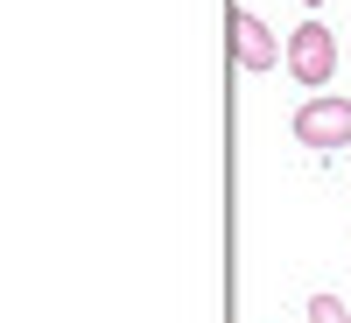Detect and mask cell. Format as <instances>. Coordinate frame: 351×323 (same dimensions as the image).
<instances>
[{"label": "cell", "instance_id": "5", "mask_svg": "<svg viewBox=\"0 0 351 323\" xmlns=\"http://www.w3.org/2000/svg\"><path fill=\"white\" fill-rule=\"evenodd\" d=\"M302 8H324V0H302Z\"/></svg>", "mask_w": 351, "mask_h": 323}, {"label": "cell", "instance_id": "3", "mask_svg": "<svg viewBox=\"0 0 351 323\" xmlns=\"http://www.w3.org/2000/svg\"><path fill=\"white\" fill-rule=\"evenodd\" d=\"M232 64L239 71H274V64H288V49L274 43V28L260 21V14H246V8H232Z\"/></svg>", "mask_w": 351, "mask_h": 323}, {"label": "cell", "instance_id": "2", "mask_svg": "<svg viewBox=\"0 0 351 323\" xmlns=\"http://www.w3.org/2000/svg\"><path fill=\"white\" fill-rule=\"evenodd\" d=\"M288 71H295V84H330L337 71V36L324 21H302L295 36H288Z\"/></svg>", "mask_w": 351, "mask_h": 323}, {"label": "cell", "instance_id": "1", "mask_svg": "<svg viewBox=\"0 0 351 323\" xmlns=\"http://www.w3.org/2000/svg\"><path fill=\"white\" fill-rule=\"evenodd\" d=\"M295 141H302V148H316V155L351 148V99H337V92L302 99V106H295Z\"/></svg>", "mask_w": 351, "mask_h": 323}, {"label": "cell", "instance_id": "4", "mask_svg": "<svg viewBox=\"0 0 351 323\" xmlns=\"http://www.w3.org/2000/svg\"><path fill=\"white\" fill-rule=\"evenodd\" d=\"M309 323H351V309L337 296H309Z\"/></svg>", "mask_w": 351, "mask_h": 323}]
</instances>
